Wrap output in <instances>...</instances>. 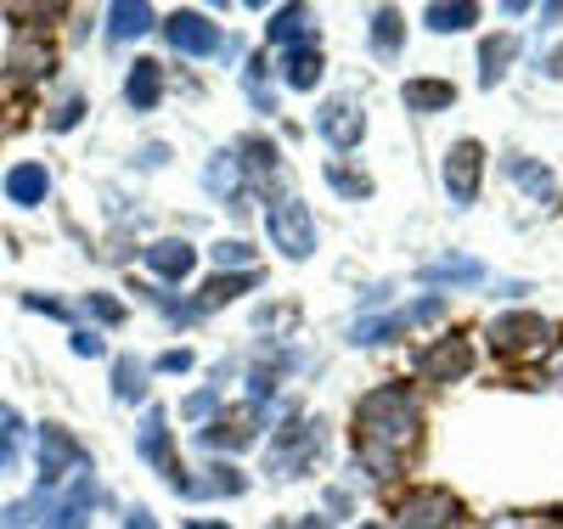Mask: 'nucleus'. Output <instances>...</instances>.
I'll return each mask as SVG.
<instances>
[{
	"label": "nucleus",
	"mask_w": 563,
	"mask_h": 529,
	"mask_svg": "<svg viewBox=\"0 0 563 529\" xmlns=\"http://www.w3.org/2000/svg\"><path fill=\"white\" fill-rule=\"evenodd\" d=\"M429 440V411H422L417 383H378L366 389L355 417H350V445H355V467L366 478H395Z\"/></svg>",
	"instance_id": "obj_1"
},
{
	"label": "nucleus",
	"mask_w": 563,
	"mask_h": 529,
	"mask_svg": "<svg viewBox=\"0 0 563 529\" xmlns=\"http://www.w3.org/2000/svg\"><path fill=\"white\" fill-rule=\"evenodd\" d=\"M485 339H490V350H496L501 361L530 366V361H547V355L558 350V327H552L547 316H536V310H507V316H496V321L485 327Z\"/></svg>",
	"instance_id": "obj_2"
},
{
	"label": "nucleus",
	"mask_w": 563,
	"mask_h": 529,
	"mask_svg": "<svg viewBox=\"0 0 563 529\" xmlns=\"http://www.w3.org/2000/svg\"><path fill=\"white\" fill-rule=\"evenodd\" d=\"M389 518H395V529H467V507L445 485H411V491H400Z\"/></svg>",
	"instance_id": "obj_3"
},
{
	"label": "nucleus",
	"mask_w": 563,
	"mask_h": 529,
	"mask_svg": "<svg viewBox=\"0 0 563 529\" xmlns=\"http://www.w3.org/2000/svg\"><path fill=\"white\" fill-rule=\"evenodd\" d=\"M265 231H271V249L282 260L305 265L316 254V214H310V203L299 198V191H276L271 209H265Z\"/></svg>",
	"instance_id": "obj_4"
},
{
	"label": "nucleus",
	"mask_w": 563,
	"mask_h": 529,
	"mask_svg": "<svg viewBox=\"0 0 563 529\" xmlns=\"http://www.w3.org/2000/svg\"><path fill=\"white\" fill-rule=\"evenodd\" d=\"M474 366H479V344H474V332H462V327L440 332V339H429L417 350V377L440 383V389H445V383H467Z\"/></svg>",
	"instance_id": "obj_5"
},
{
	"label": "nucleus",
	"mask_w": 563,
	"mask_h": 529,
	"mask_svg": "<svg viewBox=\"0 0 563 529\" xmlns=\"http://www.w3.org/2000/svg\"><path fill=\"white\" fill-rule=\"evenodd\" d=\"M321 445H327V422H321V417L299 422V411H294L288 422H282L271 456H265V473H271V478H305Z\"/></svg>",
	"instance_id": "obj_6"
},
{
	"label": "nucleus",
	"mask_w": 563,
	"mask_h": 529,
	"mask_svg": "<svg viewBox=\"0 0 563 529\" xmlns=\"http://www.w3.org/2000/svg\"><path fill=\"white\" fill-rule=\"evenodd\" d=\"M34 467H40V491H57L63 478L90 473V456H85V445L68 434V428L40 422V428H34Z\"/></svg>",
	"instance_id": "obj_7"
},
{
	"label": "nucleus",
	"mask_w": 563,
	"mask_h": 529,
	"mask_svg": "<svg viewBox=\"0 0 563 529\" xmlns=\"http://www.w3.org/2000/svg\"><path fill=\"white\" fill-rule=\"evenodd\" d=\"M135 451H141V462H147L153 473L169 478L175 496H186V485H192V478H186V467H180V456H175V434H169V411H164V406H141Z\"/></svg>",
	"instance_id": "obj_8"
},
{
	"label": "nucleus",
	"mask_w": 563,
	"mask_h": 529,
	"mask_svg": "<svg viewBox=\"0 0 563 529\" xmlns=\"http://www.w3.org/2000/svg\"><path fill=\"white\" fill-rule=\"evenodd\" d=\"M158 34H164V45H169L175 57H192V63H209V57H220V45H225L220 23H214L209 12H192V7L169 12V18L158 23Z\"/></svg>",
	"instance_id": "obj_9"
},
{
	"label": "nucleus",
	"mask_w": 563,
	"mask_h": 529,
	"mask_svg": "<svg viewBox=\"0 0 563 529\" xmlns=\"http://www.w3.org/2000/svg\"><path fill=\"white\" fill-rule=\"evenodd\" d=\"M440 180H445V198L456 209H474L479 203V186H485V141L462 135L445 147V164H440Z\"/></svg>",
	"instance_id": "obj_10"
},
{
	"label": "nucleus",
	"mask_w": 563,
	"mask_h": 529,
	"mask_svg": "<svg viewBox=\"0 0 563 529\" xmlns=\"http://www.w3.org/2000/svg\"><path fill=\"white\" fill-rule=\"evenodd\" d=\"M260 422H265V411L260 406H243L238 417H214V422L192 428V445L198 451H214V456H238V451H249L260 440Z\"/></svg>",
	"instance_id": "obj_11"
},
{
	"label": "nucleus",
	"mask_w": 563,
	"mask_h": 529,
	"mask_svg": "<svg viewBox=\"0 0 563 529\" xmlns=\"http://www.w3.org/2000/svg\"><path fill=\"white\" fill-rule=\"evenodd\" d=\"M97 507H108L97 473H74V478H68V496H52V513H45L40 529H90Z\"/></svg>",
	"instance_id": "obj_12"
},
{
	"label": "nucleus",
	"mask_w": 563,
	"mask_h": 529,
	"mask_svg": "<svg viewBox=\"0 0 563 529\" xmlns=\"http://www.w3.org/2000/svg\"><path fill=\"white\" fill-rule=\"evenodd\" d=\"M316 135L333 147V158H350L361 141H366V113H361V102H350V96H339V102H321V108H316Z\"/></svg>",
	"instance_id": "obj_13"
},
{
	"label": "nucleus",
	"mask_w": 563,
	"mask_h": 529,
	"mask_svg": "<svg viewBox=\"0 0 563 529\" xmlns=\"http://www.w3.org/2000/svg\"><path fill=\"white\" fill-rule=\"evenodd\" d=\"M203 191L214 203H225L231 214H249V175H243V164H238V147H220L209 164H203Z\"/></svg>",
	"instance_id": "obj_14"
},
{
	"label": "nucleus",
	"mask_w": 563,
	"mask_h": 529,
	"mask_svg": "<svg viewBox=\"0 0 563 529\" xmlns=\"http://www.w3.org/2000/svg\"><path fill=\"white\" fill-rule=\"evenodd\" d=\"M501 175H507L512 186H519L530 203H541L547 214H552V209H563V186L552 180V169H547L536 153H519V147H512V153L501 158Z\"/></svg>",
	"instance_id": "obj_15"
},
{
	"label": "nucleus",
	"mask_w": 563,
	"mask_h": 529,
	"mask_svg": "<svg viewBox=\"0 0 563 529\" xmlns=\"http://www.w3.org/2000/svg\"><path fill=\"white\" fill-rule=\"evenodd\" d=\"M260 282H265L260 271H220V276H209V282L198 287L192 299H186V316L203 321V316H214V310H225V305H238L249 287H260Z\"/></svg>",
	"instance_id": "obj_16"
},
{
	"label": "nucleus",
	"mask_w": 563,
	"mask_h": 529,
	"mask_svg": "<svg viewBox=\"0 0 563 529\" xmlns=\"http://www.w3.org/2000/svg\"><path fill=\"white\" fill-rule=\"evenodd\" d=\"M57 74V45L45 40V34H23L18 45H12V57H7V79L12 85H40V79H52Z\"/></svg>",
	"instance_id": "obj_17"
},
{
	"label": "nucleus",
	"mask_w": 563,
	"mask_h": 529,
	"mask_svg": "<svg viewBox=\"0 0 563 529\" xmlns=\"http://www.w3.org/2000/svg\"><path fill=\"white\" fill-rule=\"evenodd\" d=\"M164 90H169V74H164L158 57H135V63L124 68V108H130V113H158Z\"/></svg>",
	"instance_id": "obj_18"
},
{
	"label": "nucleus",
	"mask_w": 563,
	"mask_h": 529,
	"mask_svg": "<svg viewBox=\"0 0 563 529\" xmlns=\"http://www.w3.org/2000/svg\"><path fill=\"white\" fill-rule=\"evenodd\" d=\"M141 260H147V271L158 282H186L198 271V243H186V236H158V243L141 249Z\"/></svg>",
	"instance_id": "obj_19"
},
{
	"label": "nucleus",
	"mask_w": 563,
	"mask_h": 529,
	"mask_svg": "<svg viewBox=\"0 0 563 529\" xmlns=\"http://www.w3.org/2000/svg\"><path fill=\"white\" fill-rule=\"evenodd\" d=\"M158 23L164 18H158V7H147V0H113L108 18H102V34H108V45H130L141 34H153Z\"/></svg>",
	"instance_id": "obj_20"
},
{
	"label": "nucleus",
	"mask_w": 563,
	"mask_h": 529,
	"mask_svg": "<svg viewBox=\"0 0 563 529\" xmlns=\"http://www.w3.org/2000/svg\"><path fill=\"white\" fill-rule=\"evenodd\" d=\"M238 164L249 175V191H271L276 175H282V147H276L271 135H243L238 141Z\"/></svg>",
	"instance_id": "obj_21"
},
{
	"label": "nucleus",
	"mask_w": 563,
	"mask_h": 529,
	"mask_svg": "<svg viewBox=\"0 0 563 529\" xmlns=\"http://www.w3.org/2000/svg\"><path fill=\"white\" fill-rule=\"evenodd\" d=\"M249 491V473H238V462H203V478H192L186 485V502H231V496H243Z\"/></svg>",
	"instance_id": "obj_22"
},
{
	"label": "nucleus",
	"mask_w": 563,
	"mask_h": 529,
	"mask_svg": "<svg viewBox=\"0 0 563 529\" xmlns=\"http://www.w3.org/2000/svg\"><path fill=\"white\" fill-rule=\"evenodd\" d=\"M265 40L276 52H294V45H316V12L310 7H276L265 23Z\"/></svg>",
	"instance_id": "obj_23"
},
{
	"label": "nucleus",
	"mask_w": 563,
	"mask_h": 529,
	"mask_svg": "<svg viewBox=\"0 0 563 529\" xmlns=\"http://www.w3.org/2000/svg\"><path fill=\"white\" fill-rule=\"evenodd\" d=\"M519 68V34H485L479 40V90H496Z\"/></svg>",
	"instance_id": "obj_24"
},
{
	"label": "nucleus",
	"mask_w": 563,
	"mask_h": 529,
	"mask_svg": "<svg viewBox=\"0 0 563 529\" xmlns=\"http://www.w3.org/2000/svg\"><path fill=\"white\" fill-rule=\"evenodd\" d=\"M400 102L417 119H434V113H451L456 108V85L451 79H406L400 85Z\"/></svg>",
	"instance_id": "obj_25"
},
{
	"label": "nucleus",
	"mask_w": 563,
	"mask_h": 529,
	"mask_svg": "<svg viewBox=\"0 0 563 529\" xmlns=\"http://www.w3.org/2000/svg\"><path fill=\"white\" fill-rule=\"evenodd\" d=\"M321 74H327V57H321V45H294V52H282V68H276V79H282V90H316L321 85Z\"/></svg>",
	"instance_id": "obj_26"
},
{
	"label": "nucleus",
	"mask_w": 563,
	"mask_h": 529,
	"mask_svg": "<svg viewBox=\"0 0 563 529\" xmlns=\"http://www.w3.org/2000/svg\"><path fill=\"white\" fill-rule=\"evenodd\" d=\"M7 198H12L18 209H40L45 198H52V169L34 164V158L12 164V169H7Z\"/></svg>",
	"instance_id": "obj_27"
},
{
	"label": "nucleus",
	"mask_w": 563,
	"mask_h": 529,
	"mask_svg": "<svg viewBox=\"0 0 563 529\" xmlns=\"http://www.w3.org/2000/svg\"><path fill=\"white\" fill-rule=\"evenodd\" d=\"M366 23H372V29H366L372 57L395 63V57H400V45H406V12H400V7H378V12H372Z\"/></svg>",
	"instance_id": "obj_28"
},
{
	"label": "nucleus",
	"mask_w": 563,
	"mask_h": 529,
	"mask_svg": "<svg viewBox=\"0 0 563 529\" xmlns=\"http://www.w3.org/2000/svg\"><path fill=\"white\" fill-rule=\"evenodd\" d=\"M147 377H153V366L141 361V355H119L108 389H113V400H124V406H153V400H147V389H153Z\"/></svg>",
	"instance_id": "obj_29"
},
{
	"label": "nucleus",
	"mask_w": 563,
	"mask_h": 529,
	"mask_svg": "<svg viewBox=\"0 0 563 529\" xmlns=\"http://www.w3.org/2000/svg\"><path fill=\"white\" fill-rule=\"evenodd\" d=\"M479 23V0H429L422 7V29L429 34H462Z\"/></svg>",
	"instance_id": "obj_30"
},
{
	"label": "nucleus",
	"mask_w": 563,
	"mask_h": 529,
	"mask_svg": "<svg viewBox=\"0 0 563 529\" xmlns=\"http://www.w3.org/2000/svg\"><path fill=\"white\" fill-rule=\"evenodd\" d=\"M321 175H327V186H333L339 198H350V203H366V198H372V175H366V169H355L350 158H333Z\"/></svg>",
	"instance_id": "obj_31"
},
{
	"label": "nucleus",
	"mask_w": 563,
	"mask_h": 529,
	"mask_svg": "<svg viewBox=\"0 0 563 529\" xmlns=\"http://www.w3.org/2000/svg\"><path fill=\"white\" fill-rule=\"evenodd\" d=\"M45 513H52V491H34L23 502L0 507V529H34V524H45Z\"/></svg>",
	"instance_id": "obj_32"
},
{
	"label": "nucleus",
	"mask_w": 563,
	"mask_h": 529,
	"mask_svg": "<svg viewBox=\"0 0 563 529\" xmlns=\"http://www.w3.org/2000/svg\"><path fill=\"white\" fill-rule=\"evenodd\" d=\"M422 282H429V287H445V282H485V265H479V260H429V265H422Z\"/></svg>",
	"instance_id": "obj_33"
},
{
	"label": "nucleus",
	"mask_w": 563,
	"mask_h": 529,
	"mask_svg": "<svg viewBox=\"0 0 563 529\" xmlns=\"http://www.w3.org/2000/svg\"><path fill=\"white\" fill-rule=\"evenodd\" d=\"M243 90H249L254 113H276V90H271V63H265V57H249V68H243Z\"/></svg>",
	"instance_id": "obj_34"
},
{
	"label": "nucleus",
	"mask_w": 563,
	"mask_h": 529,
	"mask_svg": "<svg viewBox=\"0 0 563 529\" xmlns=\"http://www.w3.org/2000/svg\"><path fill=\"white\" fill-rule=\"evenodd\" d=\"M406 332V316H384V321H361L355 332H350V344L355 350H378V344H395Z\"/></svg>",
	"instance_id": "obj_35"
},
{
	"label": "nucleus",
	"mask_w": 563,
	"mask_h": 529,
	"mask_svg": "<svg viewBox=\"0 0 563 529\" xmlns=\"http://www.w3.org/2000/svg\"><path fill=\"white\" fill-rule=\"evenodd\" d=\"M209 260H214L220 271H260V265H254V243H249V236H220V243L209 249Z\"/></svg>",
	"instance_id": "obj_36"
},
{
	"label": "nucleus",
	"mask_w": 563,
	"mask_h": 529,
	"mask_svg": "<svg viewBox=\"0 0 563 529\" xmlns=\"http://www.w3.org/2000/svg\"><path fill=\"white\" fill-rule=\"evenodd\" d=\"M18 451H23V417L0 406V473L18 462Z\"/></svg>",
	"instance_id": "obj_37"
},
{
	"label": "nucleus",
	"mask_w": 563,
	"mask_h": 529,
	"mask_svg": "<svg viewBox=\"0 0 563 529\" xmlns=\"http://www.w3.org/2000/svg\"><path fill=\"white\" fill-rule=\"evenodd\" d=\"M180 417H186V422H198V428L214 422V417H220V389H192V395L180 400Z\"/></svg>",
	"instance_id": "obj_38"
},
{
	"label": "nucleus",
	"mask_w": 563,
	"mask_h": 529,
	"mask_svg": "<svg viewBox=\"0 0 563 529\" xmlns=\"http://www.w3.org/2000/svg\"><path fill=\"white\" fill-rule=\"evenodd\" d=\"M276 327H299V305H265V310L254 316V332H260L265 344H271Z\"/></svg>",
	"instance_id": "obj_39"
},
{
	"label": "nucleus",
	"mask_w": 563,
	"mask_h": 529,
	"mask_svg": "<svg viewBox=\"0 0 563 529\" xmlns=\"http://www.w3.org/2000/svg\"><path fill=\"white\" fill-rule=\"evenodd\" d=\"M79 310H85V316H97L102 327H119V321H124V305H119V299H108V294H85V299H79Z\"/></svg>",
	"instance_id": "obj_40"
},
{
	"label": "nucleus",
	"mask_w": 563,
	"mask_h": 529,
	"mask_svg": "<svg viewBox=\"0 0 563 529\" xmlns=\"http://www.w3.org/2000/svg\"><path fill=\"white\" fill-rule=\"evenodd\" d=\"M79 119H85V96L74 90V96H63V102L52 108V119H45V124H52V130H74Z\"/></svg>",
	"instance_id": "obj_41"
},
{
	"label": "nucleus",
	"mask_w": 563,
	"mask_h": 529,
	"mask_svg": "<svg viewBox=\"0 0 563 529\" xmlns=\"http://www.w3.org/2000/svg\"><path fill=\"white\" fill-rule=\"evenodd\" d=\"M68 344H74V355L97 361V355H102V332H90V327H74V332H68Z\"/></svg>",
	"instance_id": "obj_42"
},
{
	"label": "nucleus",
	"mask_w": 563,
	"mask_h": 529,
	"mask_svg": "<svg viewBox=\"0 0 563 529\" xmlns=\"http://www.w3.org/2000/svg\"><path fill=\"white\" fill-rule=\"evenodd\" d=\"M23 310H40V316H57V321H68V316H74L68 305H57V299H45V294H23Z\"/></svg>",
	"instance_id": "obj_43"
},
{
	"label": "nucleus",
	"mask_w": 563,
	"mask_h": 529,
	"mask_svg": "<svg viewBox=\"0 0 563 529\" xmlns=\"http://www.w3.org/2000/svg\"><path fill=\"white\" fill-rule=\"evenodd\" d=\"M158 372H192V350H169V355H158Z\"/></svg>",
	"instance_id": "obj_44"
},
{
	"label": "nucleus",
	"mask_w": 563,
	"mask_h": 529,
	"mask_svg": "<svg viewBox=\"0 0 563 529\" xmlns=\"http://www.w3.org/2000/svg\"><path fill=\"white\" fill-rule=\"evenodd\" d=\"M124 529H158V518H153L147 507H130V513H124Z\"/></svg>",
	"instance_id": "obj_45"
},
{
	"label": "nucleus",
	"mask_w": 563,
	"mask_h": 529,
	"mask_svg": "<svg viewBox=\"0 0 563 529\" xmlns=\"http://www.w3.org/2000/svg\"><path fill=\"white\" fill-rule=\"evenodd\" d=\"M271 529H333L321 513H305V518H294V524H271Z\"/></svg>",
	"instance_id": "obj_46"
},
{
	"label": "nucleus",
	"mask_w": 563,
	"mask_h": 529,
	"mask_svg": "<svg viewBox=\"0 0 563 529\" xmlns=\"http://www.w3.org/2000/svg\"><path fill=\"white\" fill-rule=\"evenodd\" d=\"M350 507H355V496H350V491H339V485L327 491V513H350Z\"/></svg>",
	"instance_id": "obj_47"
},
{
	"label": "nucleus",
	"mask_w": 563,
	"mask_h": 529,
	"mask_svg": "<svg viewBox=\"0 0 563 529\" xmlns=\"http://www.w3.org/2000/svg\"><path fill=\"white\" fill-rule=\"evenodd\" d=\"M141 164H147V169L158 164V169H164V164H169V147H164V141H158V147H141Z\"/></svg>",
	"instance_id": "obj_48"
},
{
	"label": "nucleus",
	"mask_w": 563,
	"mask_h": 529,
	"mask_svg": "<svg viewBox=\"0 0 563 529\" xmlns=\"http://www.w3.org/2000/svg\"><path fill=\"white\" fill-rule=\"evenodd\" d=\"M563 23V7H541V29H558Z\"/></svg>",
	"instance_id": "obj_49"
},
{
	"label": "nucleus",
	"mask_w": 563,
	"mask_h": 529,
	"mask_svg": "<svg viewBox=\"0 0 563 529\" xmlns=\"http://www.w3.org/2000/svg\"><path fill=\"white\" fill-rule=\"evenodd\" d=\"M186 529H231V524H220V518H186Z\"/></svg>",
	"instance_id": "obj_50"
},
{
	"label": "nucleus",
	"mask_w": 563,
	"mask_h": 529,
	"mask_svg": "<svg viewBox=\"0 0 563 529\" xmlns=\"http://www.w3.org/2000/svg\"><path fill=\"white\" fill-rule=\"evenodd\" d=\"M541 74H563V52H552V57H547V68H541Z\"/></svg>",
	"instance_id": "obj_51"
},
{
	"label": "nucleus",
	"mask_w": 563,
	"mask_h": 529,
	"mask_svg": "<svg viewBox=\"0 0 563 529\" xmlns=\"http://www.w3.org/2000/svg\"><path fill=\"white\" fill-rule=\"evenodd\" d=\"M361 529H389V524H378V518H366V524H361Z\"/></svg>",
	"instance_id": "obj_52"
}]
</instances>
